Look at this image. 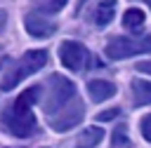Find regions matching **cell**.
I'll return each mask as SVG.
<instances>
[{
  "label": "cell",
  "mask_w": 151,
  "mask_h": 148,
  "mask_svg": "<svg viewBox=\"0 0 151 148\" xmlns=\"http://www.w3.org/2000/svg\"><path fill=\"white\" fill-rule=\"evenodd\" d=\"M47 61H50V54L45 49H28V52H24L21 59H17V61H12L7 66L5 75H2V82H0V89H5V92L14 89L24 78L38 73L40 68H45Z\"/></svg>",
  "instance_id": "6da1fadb"
},
{
  "label": "cell",
  "mask_w": 151,
  "mask_h": 148,
  "mask_svg": "<svg viewBox=\"0 0 151 148\" xmlns=\"http://www.w3.org/2000/svg\"><path fill=\"white\" fill-rule=\"evenodd\" d=\"M76 96V82L68 80L66 75H59V73H52L47 85H45V96L40 99V106L45 110V115H54L59 108H64L71 99Z\"/></svg>",
  "instance_id": "7a4b0ae2"
},
{
  "label": "cell",
  "mask_w": 151,
  "mask_h": 148,
  "mask_svg": "<svg viewBox=\"0 0 151 148\" xmlns=\"http://www.w3.org/2000/svg\"><path fill=\"white\" fill-rule=\"evenodd\" d=\"M144 52H151V38H111L104 49V54L113 61L130 59Z\"/></svg>",
  "instance_id": "3957f363"
},
{
  "label": "cell",
  "mask_w": 151,
  "mask_h": 148,
  "mask_svg": "<svg viewBox=\"0 0 151 148\" xmlns=\"http://www.w3.org/2000/svg\"><path fill=\"white\" fill-rule=\"evenodd\" d=\"M83 120H85V103H83L78 96H73L64 108H59L54 115H50V127H52L54 132L64 134V132L78 127Z\"/></svg>",
  "instance_id": "277c9868"
},
{
  "label": "cell",
  "mask_w": 151,
  "mask_h": 148,
  "mask_svg": "<svg viewBox=\"0 0 151 148\" xmlns=\"http://www.w3.org/2000/svg\"><path fill=\"white\" fill-rule=\"evenodd\" d=\"M59 61L68 70H83L90 61V52L78 40H64L59 45Z\"/></svg>",
  "instance_id": "5b68a950"
},
{
  "label": "cell",
  "mask_w": 151,
  "mask_h": 148,
  "mask_svg": "<svg viewBox=\"0 0 151 148\" xmlns=\"http://www.w3.org/2000/svg\"><path fill=\"white\" fill-rule=\"evenodd\" d=\"M2 125L14 136H28L35 129V117L31 110H17V108L7 106V110L2 113Z\"/></svg>",
  "instance_id": "8992f818"
},
{
  "label": "cell",
  "mask_w": 151,
  "mask_h": 148,
  "mask_svg": "<svg viewBox=\"0 0 151 148\" xmlns=\"http://www.w3.org/2000/svg\"><path fill=\"white\" fill-rule=\"evenodd\" d=\"M24 28H26V33L33 35V38H50V35L57 31V23H54L52 19L38 14V12H28V14L24 16Z\"/></svg>",
  "instance_id": "52a82bcc"
},
{
  "label": "cell",
  "mask_w": 151,
  "mask_h": 148,
  "mask_svg": "<svg viewBox=\"0 0 151 148\" xmlns=\"http://www.w3.org/2000/svg\"><path fill=\"white\" fill-rule=\"evenodd\" d=\"M87 94H90L92 101L101 103V101H106L116 94V85L111 80H90L87 82Z\"/></svg>",
  "instance_id": "ba28073f"
},
{
  "label": "cell",
  "mask_w": 151,
  "mask_h": 148,
  "mask_svg": "<svg viewBox=\"0 0 151 148\" xmlns=\"http://www.w3.org/2000/svg\"><path fill=\"white\" fill-rule=\"evenodd\" d=\"M101 141H104V129L94 125V127H85L80 132V136L76 139L73 148H99Z\"/></svg>",
  "instance_id": "9c48e42d"
},
{
  "label": "cell",
  "mask_w": 151,
  "mask_h": 148,
  "mask_svg": "<svg viewBox=\"0 0 151 148\" xmlns=\"http://www.w3.org/2000/svg\"><path fill=\"white\" fill-rule=\"evenodd\" d=\"M113 14H116V0H101L97 7H94V23L99 26V28H104V26H109L111 21H113Z\"/></svg>",
  "instance_id": "30bf717a"
},
{
  "label": "cell",
  "mask_w": 151,
  "mask_h": 148,
  "mask_svg": "<svg viewBox=\"0 0 151 148\" xmlns=\"http://www.w3.org/2000/svg\"><path fill=\"white\" fill-rule=\"evenodd\" d=\"M132 96H134V106H149L151 103V82L134 78L132 80Z\"/></svg>",
  "instance_id": "8fae6325"
},
{
  "label": "cell",
  "mask_w": 151,
  "mask_h": 148,
  "mask_svg": "<svg viewBox=\"0 0 151 148\" xmlns=\"http://www.w3.org/2000/svg\"><path fill=\"white\" fill-rule=\"evenodd\" d=\"M144 12L142 9H137V7H130L125 14H123V26L125 28H130V31H137V28H142L144 26Z\"/></svg>",
  "instance_id": "7c38bea8"
},
{
  "label": "cell",
  "mask_w": 151,
  "mask_h": 148,
  "mask_svg": "<svg viewBox=\"0 0 151 148\" xmlns=\"http://www.w3.org/2000/svg\"><path fill=\"white\" fill-rule=\"evenodd\" d=\"M109 148H132V143H130V136H127L125 127H116V129H113Z\"/></svg>",
  "instance_id": "4fadbf2b"
},
{
  "label": "cell",
  "mask_w": 151,
  "mask_h": 148,
  "mask_svg": "<svg viewBox=\"0 0 151 148\" xmlns=\"http://www.w3.org/2000/svg\"><path fill=\"white\" fill-rule=\"evenodd\" d=\"M139 132H142V136L151 143V113L142 117V122H139Z\"/></svg>",
  "instance_id": "5bb4252c"
},
{
  "label": "cell",
  "mask_w": 151,
  "mask_h": 148,
  "mask_svg": "<svg viewBox=\"0 0 151 148\" xmlns=\"http://www.w3.org/2000/svg\"><path fill=\"white\" fill-rule=\"evenodd\" d=\"M66 2H68V0H47V2L42 5V12H50V14H52V12H59L61 7H66Z\"/></svg>",
  "instance_id": "9a60e30c"
},
{
  "label": "cell",
  "mask_w": 151,
  "mask_h": 148,
  "mask_svg": "<svg viewBox=\"0 0 151 148\" xmlns=\"http://www.w3.org/2000/svg\"><path fill=\"white\" fill-rule=\"evenodd\" d=\"M118 115H120L118 108H109V110H101V113L97 115V120H99V122H109V120H116Z\"/></svg>",
  "instance_id": "2e32d148"
},
{
  "label": "cell",
  "mask_w": 151,
  "mask_h": 148,
  "mask_svg": "<svg viewBox=\"0 0 151 148\" xmlns=\"http://www.w3.org/2000/svg\"><path fill=\"white\" fill-rule=\"evenodd\" d=\"M134 70H139V73H146V75H151V61H139V63L134 66Z\"/></svg>",
  "instance_id": "e0dca14e"
},
{
  "label": "cell",
  "mask_w": 151,
  "mask_h": 148,
  "mask_svg": "<svg viewBox=\"0 0 151 148\" xmlns=\"http://www.w3.org/2000/svg\"><path fill=\"white\" fill-rule=\"evenodd\" d=\"M5 26H7V12H5V9H0V33L5 31Z\"/></svg>",
  "instance_id": "ac0fdd59"
},
{
  "label": "cell",
  "mask_w": 151,
  "mask_h": 148,
  "mask_svg": "<svg viewBox=\"0 0 151 148\" xmlns=\"http://www.w3.org/2000/svg\"><path fill=\"white\" fill-rule=\"evenodd\" d=\"M142 2H146V5H149V7H151V0H142Z\"/></svg>",
  "instance_id": "d6986e66"
}]
</instances>
